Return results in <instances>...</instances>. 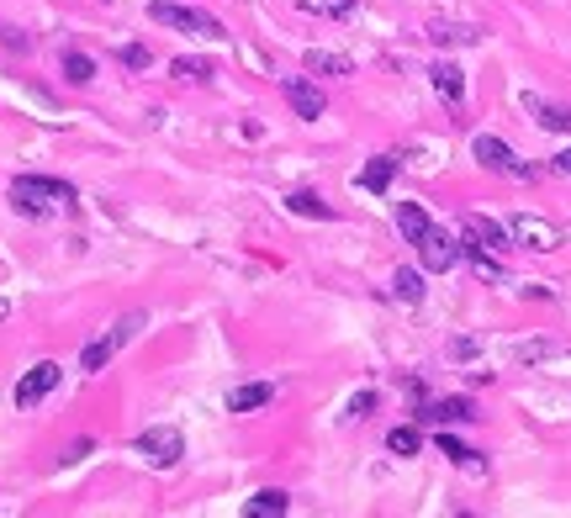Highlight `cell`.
<instances>
[{
    "label": "cell",
    "mask_w": 571,
    "mask_h": 518,
    "mask_svg": "<svg viewBox=\"0 0 571 518\" xmlns=\"http://www.w3.org/2000/svg\"><path fill=\"white\" fill-rule=\"evenodd\" d=\"M75 185L69 180H48V175H16L11 180V207L32 217V222H43L53 207H75Z\"/></svg>",
    "instance_id": "6da1fadb"
},
{
    "label": "cell",
    "mask_w": 571,
    "mask_h": 518,
    "mask_svg": "<svg viewBox=\"0 0 571 518\" xmlns=\"http://www.w3.org/2000/svg\"><path fill=\"white\" fill-rule=\"evenodd\" d=\"M143 323H149V312H127V318H117L112 328L101 333V339H90V344H85L80 370H85V376H96V370H106V365L117 360V349H127V344H133L138 333H143Z\"/></svg>",
    "instance_id": "7a4b0ae2"
},
{
    "label": "cell",
    "mask_w": 571,
    "mask_h": 518,
    "mask_svg": "<svg viewBox=\"0 0 571 518\" xmlns=\"http://www.w3.org/2000/svg\"><path fill=\"white\" fill-rule=\"evenodd\" d=\"M149 22L170 27V32H191V37H212V43L228 37L212 11H191V6H175V0H149Z\"/></svg>",
    "instance_id": "3957f363"
},
{
    "label": "cell",
    "mask_w": 571,
    "mask_h": 518,
    "mask_svg": "<svg viewBox=\"0 0 571 518\" xmlns=\"http://www.w3.org/2000/svg\"><path fill=\"white\" fill-rule=\"evenodd\" d=\"M471 159L482 164V170H492V175H513V180H534V164H524L513 148L503 143V138H492V133H476L471 138Z\"/></svg>",
    "instance_id": "277c9868"
},
{
    "label": "cell",
    "mask_w": 571,
    "mask_h": 518,
    "mask_svg": "<svg viewBox=\"0 0 571 518\" xmlns=\"http://www.w3.org/2000/svg\"><path fill=\"white\" fill-rule=\"evenodd\" d=\"M508 233H513V244H524L534 254H550V249H561V228L550 217H534V212H519L508 222Z\"/></svg>",
    "instance_id": "5b68a950"
},
{
    "label": "cell",
    "mask_w": 571,
    "mask_h": 518,
    "mask_svg": "<svg viewBox=\"0 0 571 518\" xmlns=\"http://www.w3.org/2000/svg\"><path fill=\"white\" fill-rule=\"evenodd\" d=\"M64 381V365H53V360H43V365H32L27 370V376L22 381H16V407H22V413H32V407H38L48 392H53V386H59Z\"/></svg>",
    "instance_id": "8992f818"
},
{
    "label": "cell",
    "mask_w": 571,
    "mask_h": 518,
    "mask_svg": "<svg viewBox=\"0 0 571 518\" xmlns=\"http://www.w3.org/2000/svg\"><path fill=\"white\" fill-rule=\"evenodd\" d=\"M138 450H143L149 466L170 471V466H180V455H186V439H180V429H143L138 434Z\"/></svg>",
    "instance_id": "52a82bcc"
},
{
    "label": "cell",
    "mask_w": 571,
    "mask_h": 518,
    "mask_svg": "<svg viewBox=\"0 0 571 518\" xmlns=\"http://www.w3.org/2000/svg\"><path fill=\"white\" fill-rule=\"evenodd\" d=\"M413 249L423 259V270H434V275H445V270L460 265V244H455V233H445V228H429Z\"/></svg>",
    "instance_id": "ba28073f"
},
{
    "label": "cell",
    "mask_w": 571,
    "mask_h": 518,
    "mask_svg": "<svg viewBox=\"0 0 571 518\" xmlns=\"http://www.w3.org/2000/svg\"><path fill=\"white\" fill-rule=\"evenodd\" d=\"M460 238H466V244H482V249H492V254H508V249H513V233L503 228V222L482 217V212H471V217H466Z\"/></svg>",
    "instance_id": "9c48e42d"
},
{
    "label": "cell",
    "mask_w": 571,
    "mask_h": 518,
    "mask_svg": "<svg viewBox=\"0 0 571 518\" xmlns=\"http://www.w3.org/2000/svg\"><path fill=\"white\" fill-rule=\"evenodd\" d=\"M429 80H434V90H439V101H445L450 111H460V106H466V74H460V64H450V59H439V64L429 69Z\"/></svg>",
    "instance_id": "30bf717a"
},
{
    "label": "cell",
    "mask_w": 571,
    "mask_h": 518,
    "mask_svg": "<svg viewBox=\"0 0 571 518\" xmlns=\"http://www.w3.org/2000/svg\"><path fill=\"white\" fill-rule=\"evenodd\" d=\"M418 418H423V423H471V418H476V402H471V397H439V402H418Z\"/></svg>",
    "instance_id": "8fae6325"
},
{
    "label": "cell",
    "mask_w": 571,
    "mask_h": 518,
    "mask_svg": "<svg viewBox=\"0 0 571 518\" xmlns=\"http://www.w3.org/2000/svg\"><path fill=\"white\" fill-rule=\"evenodd\" d=\"M281 90H286V101H291V111H297L302 122H318V117H323L328 101H323V90L312 85V80H286Z\"/></svg>",
    "instance_id": "7c38bea8"
},
{
    "label": "cell",
    "mask_w": 571,
    "mask_h": 518,
    "mask_svg": "<svg viewBox=\"0 0 571 518\" xmlns=\"http://www.w3.org/2000/svg\"><path fill=\"white\" fill-rule=\"evenodd\" d=\"M423 37L439 48H471V43H482V27H460V22H429L423 27Z\"/></svg>",
    "instance_id": "4fadbf2b"
},
{
    "label": "cell",
    "mask_w": 571,
    "mask_h": 518,
    "mask_svg": "<svg viewBox=\"0 0 571 518\" xmlns=\"http://www.w3.org/2000/svg\"><path fill=\"white\" fill-rule=\"evenodd\" d=\"M524 111L545 133H571V106H556V101H540V96H524Z\"/></svg>",
    "instance_id": "5bb4252c"
},
{
    "label": "cell",
    "mask_w": 571,
    "mask_h": 518,
    "mask_svg": "<svg viewBox=\"0 0 571 518\" xmlns=\"http://www.w3.org/2000/svg\"><path fill=\"white\" fill-rule=\"evenodd\" d=\"M434 444H439V455H445V460H450V466H460V471H471V476H487V460H482V455H476V450H471V444H460L455 434H439Z\"/></svg>",
    "instance_id": "9a60e30c"
},
{
    "label": "cell",
    "mask_w": 571,
    "mask_h": 518,
    "mask_svg": "<svg viewBox=\"0 0 571 518\" xmlns=\"http://www.w3.org/2000/svg\"><path fill=\"white\" fill-rule=\"evenodd\" d=\"M397 180V154H376L371 164H365V170L355 175V185H360V191H386V185H392Z\"/></svg>",
    "instance_id": "2e32d148"
},
{
    "label": "cell",
    "mask_w": 571,
    "mask_h": 518,
    "mask_svg": "<svg viewBox=\"0 0 571 518\" xmlns=\"http://www.w3.org/2000/svg\"><path fill=\"white\" fill-rule=\"evenodd\" d=\"M460 259H471V270L482 275V281H492V286H503V281H508L503 265H497V254L482 249V244H466V238H460Z\"/></svg>",
    "instance_id": "e0dca14e"
},
{
    "label": "cell",
    "mask_w": 571,
    "mask_h": 518,
    "mask_svg": "<svg viewBox=\"0 0 571 518\" xmlns=\"http://www.w3.org/2000/svg\"><path fill=\"white\" fill-rule=\"evenodd\" d=\"M302 64H307V74H323V80H344V74H355V64H349L344 53H323V48H312Z\"/></svg>",
    "instance_id": "ac0fdd59"
},
{
    "label": "cell",
    "mask_w": 571,
    "mask_h": 518,
    "mask_svg": "<svg viewBox=\"0 0 571 518\" xmlns=\"http://www.w3.org/2000/svg\"><path fill=\"white\" fill-rule=\"evenodd\" d=\"M286 212L312 217V222H334V207H328L318 191H291V196H286Z\"/></svg>",
    "instance_id": "d6986e66"
},
{
    "label": "cell",
    "mask_w": 571,
    "mask_h": 518,
    "mask_svg": "<svg viewBox=\"0 0 571 518\" xmlns=\"http://www.w3.org/2000/svg\"><path fill=\"white\" fill-rule=\"evenodd\" d=\"M429 228H434V222H429V212H423L418 201H402V207H397V233L408 238V244H418Z\"/></svg>",
    "instance_id": "ffe728a7"
},
{
    "label": "cell",
    "mask_w": 571,
    "mask_h": 518,
    "mask_svg": "<svg viewBox=\"0 0 571 518\" xmlns=\"http://www.w3.org/2000/svg\"><path fill=\"white\" fill-rule=\"evenodd\" d=\"M275 402V386L270 381H254V386H238V392L228 397L233 413H254V407H270Z\"/></svg>",
    "instance_id": "44dd1931"
},
{
    "label": "cell",
    "mask_w": 571,
    "mask_h": 518,
    "mask_svg": "<svg viewBox=\"0 0 571 518\" xmlns=\"http://www.w3.org/2000/svg\"><path fill=\"white\" fill-rule=\"evenodd\" d=\"M423 291H429V286H423V270H413V265H402L397 275H392V296H397V302H423Z\"/></svg>",
    "instance_id": "7402d4cb"
},
{
    "label": "cell",
    "mask_w": 571,
    "mask_h": 518,
    "mask_svg": "<svg viewBox=\"0 0 571 518\" xmlns=\"http://www.w3.org/2000/svg\"><path fill=\"white\" fill-rule=\"evenodd\" d=\"M275 513H291V497L281 487H265L249 497V518H275Z\"/></svg>",
    "instance_id": "603a6c76"
},
{
    "label": "cell",
    "mask_w": 571,
    "mask_h": 518,
    "mask_svg": "<svg viewBox=\"0 0 571 518\" xmlns=\"http://www.w3.org/2000/svg\"><path fill=\"white\" fill-rule=\"evenodd\" d=\"M386 450H392V455H402V460H408V455H418V450H423L418 423H397V429L386 434Z\"/></svg>",
    "instance_id": "cb8c5ba5"
},
{
    "label": "cell",
    "mask_w": 571,
    "mask_h": 518,
    "mask_svg": "<svg viewBox=\"0 0 571 518\" xmlns=\"http://www.w3.org/2000/svg\"><path fill=\"white\" fill-rule=\"evenodd\" d=\"M64 80L90 85V80H96V59H90V53H80V48H69V53H64Z\"/></svg>",
    "instance_id": "d4e9b609"
},
{
    "label": "cell",
    "mask_w": 571,
    "mask_h": 518,
    "mask_svg": "<svg viewBox=\"0 0 571 518\" xmlns=\"http://www.w3.org/2000/svg\"><path fill=\"white\" fill-rule=\"evenodd\" d=\"M297 11H307V16H349L355 11V0H291Z\"/></svg>",
    "instance_id": "484cf974"
},
{
    "label": "cell",
    "mask_w": 571,
    "mask_h": 518,
    "mask_svg": "<svg viewBox=\"0 0 571 518\" xmlns=\"http://www.w3.org/2000/svg\"><path fill=\"white\" fill-rule=\"evenodd\" d=\"M175 80H212V64H196V59H175Z\"/></svg>",
    "instance_id": "4316f807"
},
{
    "label": "cell",
    "mask_w": 571,
    "mask_h": 518,
    "mask_svg": "<svg viewBox=\"0 0 571 518\" xmlns=\"http://www.w3.org/2000/svg\"><path fill=\"white\" fill-rule=\"evenodd\" d=\"M365 413H376V392H355V397H349V407H344V418H349V423L365 418Z\"/></svg>",
    "instance_id": "83f0119b"
},
{
    "label": "cell",
    "mask_w": 571,
    "mask_h": 518,
    "mask_svg": "<svg viewBox=\"0 0 571 518\" xmlns=\"http://www.w3.org/2000/svg\"><path fill=\"white\" fill-rule=\"evenodd\" d=\"M556 355H561V344H524V349H519L524 365H534V360H556Z\"/></svg>",
    "instance_id": "f1b7e54d"
},
{
    "label": "cell",
    "mask_w": 571,
    "mask_h": 518,
    "mask_svg": "<svg viewBox=\"0 0 571 518\" xmlns=\"http://www.w3.org/2000/svg\"><path fill=\"white\" fill-rule=\"evenodd\" d=\"M90 450H96V444H90V439H75V444H69V450L59 455V466H75V460H85Z\"/></svg>",
    "instance_id": "f546056e"
},
{
    "label": "cell",
    "mask_w": 571,
    "mask_h": 518,
    "mask_svg": "<svg viewBox=\"0 0 571 518\" xmlns=\"http://www.w3.org/2000/svg\"><path fill=\"white\" fill-rule=\"evenodd\" d=\"M122 64H127V69H149V48H138V43L122 48Z\"/></svg>",
    "instance_id": "4dcf8cb0"
},
{
    "label": "cell",
    "mask_w": 571,
    "mask_h": 518,
    "mask_svg": "<svg viewBox=\"0 0 571 518\" xmlns=\"http://www.w3.org/2000/svg\"><path fill=\"white\" fill-rule=\"evenodd\" d=\"M450 355H455V360H471V355H476V339H455Z\"/></svg>",
    "instance_id": "1f68e13d"
},
{
    "label": "cell",
    "mask_w": 571,
    "mask_h": 518,
    "mask_svg": "<svg viewBox=\"0 0 571 518\" xmlns=\"http://www.w3.org/2000/svg\"><path fill=\"white\" fill-rule=\"evenodd\" d=\"M550 170H556V175H571V148H561V154L550 159Z\"/></svg>",
    "instance_id": "d6a6232c"
},
{
    "label": "cell",
    "mask_w": 571,
    "mask_h": 518,
    "mask_svg": "<svg viewBox=\"0 0 571 518\" xmlns=\"http://www.w3.org/2000/svg\"><path fill=\"white\" fill-rule=\"evenodd\" d=\"M11 318V302H0V323H6Z\"/></svg>",
    "instance_id": "836d02e7"
}]
</instances>
